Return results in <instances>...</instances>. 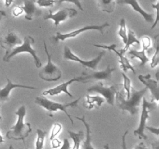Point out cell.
I'll return each instance as SVG.
<instances>
[{
	"label": "cell",
	"mask_w": 159,
	"mask_h": 149,
	"mask_svg": "<svg viewBox=\"0 0 159 149\" xmlns=\"http://www.w3.org/2000/svg\"><path fill=\"white\" fill-rule=\"evenodd\" d=\"M43 46H44V51L48 56V63L43 67L39 72V76L43 80L47 82H54L57 81L61 78L62 72L55 65H54L51 60V55L48 52V47H47L46 42L43 40Z\"/></svg>",
	"instance_id": "5b68a950"
},
{
	"label": "cell",
	"mask_w": 159,
	"mask_h": 149,
	"mask_svg": "<svg viewBox=\"0 0 159 149\" xmlns=\"http://www.w3.org/2000/svg\"><path fill=\"white\" fill-rule=\"evenodd\" d=\"M148 91V88L145 87L143 89L138 90L132 88L130 91V96L129 99H125V92L124 89H120V87H119L116 95V105L120 110L123 111H127L131 115H135L138 113L139 110L140 103L142 99L143 96H144Z\"/></svg>",
	"instance_id": "6da1fadb"
},
{
	"label": "cell",
	"mask_w": 159,
	"mask_h": 149,
	"mask_svg": "<svg viewBox=\"0 0 159 149\" xmlns=\"http://www.w3.org/2000/svg\"><path fill=\"white\" fill-rule=\"evenodd\" d=\"M158 5H159V3H158V2H157V3L155 5H152V6H153V7H155V9H156V18H155V23H154V25L153 26H152V29H153V28H155V26H156V25H157V23H158Z\"/></svg>",
	"instance_id": "836d02e7"
},
{
	"label": "cell",
	"mask_w": 159,
	"mask_h": 149,
	"mask_svg": "<svg viewBox=\"0 0 159 149\" xmlns=\"http://www.w3.org/2000/svg\"><path fill=\"white\" fill-rule=\"evenodd\" d=\"M68 2L74 3L75 5H76V6L79 7V9H80V10L83 11V8H82V4H81L80 0H55V2H57L58 5H61L62 2Z\"/></svg>",
	"instance_id": "f546056e"
},
{
	"label": "cell",
	"mask_w": 159,
	"mask_h": 149,
	"mask_svg": "<svg viewBox=\"0 0 159 149\" xmlns=\"http://www.w3.org/2000/svg\"><path fill=\"white\" fill-rule=\"evenodd\" d=\"M155 40V54H154L153 58H152V63H151V67L155 68L158 65L159 61V36L156 35L154 37Z\"/></svg>",
	"instance_id": "d4e9b609"
},
{
	"label": "cell",
	"mask_w": 159,
	"mask_h": 149,
	"mask_svg": "<svg viewBox=\"0 0 159 149\" xmlns=\"http://www.w3.org/2000/svg\"><path fill=\"white\" fill-rule=\"evenodd\" d=\"M104 102V99L100 96H92L89 95L86 96V101L84 102V107L91 110L94 107L101 106V104Z\"/></svg>",
	"instance_id": "ffe728a7"
},
{
	"label": "cell",
	"mask_w": 159,
	"mask_h": 149,
	"mask_svg": "<svg viewBox=\"0 0 159 149\" xmlns=\"http://www.w3.org/2000/svg\"><path fill=\"white\" fill-rule=\"evenodd\" d=\"M122 75L123 78H124V89L126 92L125 99H129L130 96V88H131L130 84H131V81L124 73H122Z\"/></svg>",
	"instance_id": "83f0119b"
},
{
	"label": "cell",
	"mask_w": 159,
	"mask_h": 149,
	"mask_svg": "<svg viewBox=\"0 0 159 149\" xmlns=\"http://www.w3.org/2000/svg\"><path fill=\"white\" fill-rule=\"evenodd\" d=\"M23 10L22 6H16V7L13 9V11H12V13H13L14 16H19L21 15V14L23 13Z\"/></svg>",
	"instance_id": "d6a6232c"
},
{
	"label": "cell",
	"mask_w": 159,
	"mask_h": 149,
	"mask_svg": "<svg viewBox=\"0 0 159 149\" xmlns=\"http://www.w3.org/2000/svg\"><path fill=\"white\" fill-rule=\"evenodd\" d=\"M76 119H78L79 120L82 121V123L85 125V128H86V139L84 141L83 144V147L85 149H94V147H93L91 144L92 142V138H91V127H90V125L86 122L85 120V116H83V117L80 118L79 116H75Z\"/></svg>",
	"instance_id": "7402d4cb"
},
{
	"label": "cell",
	"mask_w": 159,
	"mask_h": 149,
	"mask_svg": "<svg viewBox=\"0 0 159 149\" xmlns=\"http://www.w3.org/2000/svg\"><path fill=\"white\" fill-rule=\"evenodd\" d=\"M118 35L121 37L124 43H127V26H126V21L125 19L122 18L120 23V29L118 32Z\"/></svg>",
	"instance_id": "4316f807"
},
{
	"label": "cell",
	"mask_w": 159,
	"mask_h": 149,
	"mask_svg": "<svg viewBox=\"0 0 159 149\" xmlns=\"http://www.w3.org/2000/svg\"><path fill=\"white\" fill-rule=\"evenodd\" d=\"M35 43V40L31 36H26L24 37V40H23V43L20 45V47H13V49L12 50L10 53L6 56V57H3V61L5 62H9L10 61V59L12 57H14L16 54H20V53L26 52L29 53L31 56L34 58V62H35V65L37 68H40L42 66V63L40 59L37 57V53H36L35 50H34L32 48V44Z\"/></svg>",
	"instance_id": "277c9868"
},
{
	"label": "cell",
	"mask_w": 159,
	"mask_h": 149,
	"mask_svg": "<svg viewBox=\"0 0 159 149\" xmlns=\"http://www.w3.org/2000/svg\"><path fill=\"white\" fill-rule=\"evenodd\" d=\"M108 26H110V23H107V22H106L105 23L102 25H87V26H85L84 27H82L81 29H76V30L71 31V32L67 33V34H61V33L57 32L56 34L55 37H54V39L56 41H59V40L64 41L66 39L75 37L79 36V34H82V33L89 30H97L99 31L101 34H103L104 29H105V28L108 27Z\"/></svg>",
	"instance_id": "52a82bcc"
},
{
	"label": "cell",
	"mask_w": 159,
	"mask_h": 149,
	"mask_svg": "<svg viewBox=\"0 0 159 149\" xmlns=\"http://www.w3.org/2000/svg\"><path fill=\"white\" fill-rule=\"evenodd\" d=\"M75 82H82V78L81 76L79 77H75L73 79H71V80L68 81V82H65L64 83L61 84V85H57V86L54 87V88H50V89L45 90V91L43 92V96H47V95H51V96H57V95H59L61 93H65V94L68 95L70 97H73L72 95L68 92V87L71 85V83Z\"/></svg>",
	"instance_id": "4fadbf2b"
},
{
	"label": "cell",
	"mask_w": 159,
	"mask_h": 149,
	"mask_svg": "<svg viewBox=\"0 0 159 149\" xmlns=\"http://www.w3.org/2000/svg\"><path fill=\"white\" fill-rule=\"evenodd\" d=\"M70 147L69 146V142H68V140L67 138H65L64 139V143H63V145L61 146V148L62 149H68Z\"/></svg>",
	"instance_id": "8d00e7d4"
},
{
	"label": "cell",
	"mask_w": 159,
	"mask_h": 149,
	"mask_svg": "<svg viewBox=\"0 0 159 149\" xmlns=\"http://www.w3.org/2000/svg\"><path fill=\"white\" fill-rule=\"evenodd\" d=\"M81 99V97H79L78 99H75V101L71 102H68V103H58V102H53V101L50 100V99H47L44 96H37L35 99V103L38 104L40 106L43 107L45 110H48V112H56L57 110H61L62 112L67 115L68 118H69L70 121L73 125V120L71 115L68 113L67 111V108L68 107H77L78 103H79V100Z\"/></svg>",
	"instance_id": "3957f363"
},
{
	"label": "cell",
	"mask_w": 159,
	"mask_h": 149,
	"mask_svg": "<svg viewBox=\"0 0 159 149\" xmlns=\"http://www.w3.org/2000/svg\"><path fill=\"white\" fill-rule=\"evenodd\" d=\"M116 71L115 68H111L110 65H107V68L104 71H96L91 69H86L82 72L81 75L82 83H86L89 82L91 79H96V80H105L111 81L112 73Z\"/></svg>",
	"instance_id": "30bf717a"
},
{
	"label": "cell",
	"mask_w": 159,
	"mask_h": 149,
	"mask_svg": "<svg viewBox=\"0 0 159 149\" xmlns=\"http://www.w3.org/2000/svg\"><path fill=\"white\" fill-rule=\"evenodd\" d=\"M127 54H128V55L130 56V58L131 59H139L141 61V65H140L141 67L144 66V65L147 64L148 62H149V61H150L149 57L146 55V50L144 48H143L141 51H138L135 49H130Z\"/></svg>",
	"instance_id": "d6986e66"
},
{
	"label": "cell",
	"mask_w": 159,
	"mask_h": 149,
	"mask_svg": "<svg viewBox=\"0 0 159 149\" xmlns=\"http://www.w3.org/2000/svg\"><path fill=\"white\" fill-rule=\"evenodd\" d=\"M35 2V0H23L22 8L25 12V18L27 20H32L34 16H39L42 14V11L37 9Z\"/></svg>",
	"instance_id": "ac0fdd59"
},
{
	"label": "cell",
	"mask_w": 159,
	"mask_h": 149,
	"mask_svg": "<svg viewBox=\"0 0 159 149\" xmlns=\"http://www.w3.org/2000/svg\"><path fill=\"white\" fill-rule=\"evenodd\" d=\"M138 79H140L141 82L148 88V89H150L152 93V99L158 101L159 99V91H158V81L152 80V75L150 74H147L146 75L138 76Z\"/></svg>",
	"instance_id": "5bb4252c"
},
{
	"label": "cell",
	"mask_w": 159,
	"mask_h": 149,
	"mask_svg": "<svg viewBox=\"0 0 159 149\" xmlns=\"http://www.w3.org/2000/svg\"><path fill=\"white\" fill-rule=\"evenodd\" d=\"M22 43H23V41L18 37V35L15 34L13 31L9 29L6 35L0 38V45L2 47L6 50V54L3 57H6L12 51L14 47L16 45H21Z\"/></svg>",
	"instance_id": "7c38bea8"
},
{
	"label": "cell",
	"mask_w": 159,
	"mask_h": 149,
	"mask_svg": "<svg viewBox=\"0 0 159 149\" xmlns=\"http://www.w3.org/2000/svg\"><path fill=\"white\" fill-rule=\"evenodd\" d=\"M68 133H69L70 137L71 139L74 141V146H73V149H79L80 147V144L82 140L84 138V132L82 130H80L79 133H75L71 130H68Z\"/></svg>",
	"instance_id": "cb8c5ba5"
},
{
	"label": "cell",
	"mask_w": 159,
	"mask_h": 149,
	"mask_svg": "<svg viewBox=\"0 0 159 149\" xmlns=\"http://www.w3.org/2000/svg\"><path fill=\"white\" fill-rule=\"evenodd\" d=\"M141 42H142L143 48L147 51L149 49V47L151 46V39L148 37H144L141 39Z\"/></svg>",
	"instance_id": "1f68e13d"
},
{
	"label": "cell",
	"mask_w": 159,
	"mask_h": 149,
	"mask_svg": "<svg viewBox=\"0 0 159 149\" xmlns=\"http://www.w3.org/2000/svg\"><path fill=\"white\" fill-rule=\"evenodd\" d=\"M145 129L148 130L149 131H151V132H152V133H155V134H156V136H158V135H159V129L158 128V127L155 128V127H148V126H145Z\"/></svg>",
	"instance_id": "d590c367"
},
{
	"label": "cell",
	"mask_w": 159,
	"mask_h": 149,
	"mask_svg": "<svg viewBox=\"0 0 159 149\" xmlns=\"http://www.w3.org/2000/svg\"><path fill=\"white\" fill-rule=\"evenodd\" d=\"M3 142H4V139H3L1 133H0V144H1V143H3Z\"/></svg>",
	"instance_id": "b9f144b4"
},
{
	"label": "cell",
	"mask_w": 159,
	"mask_h": 149,
	"mask_svg": "<svg viewBox=\"0 0 159 149\" xmlns=\"http://www.w3.org/2000/svg\"><path fill=\"white\" fill-rule=\"evenodd\" d=\"M37 3L40 6L47 7V6H54L55 0H37Z\"/></svg>",
	"instance_id": "4dcf8cb0"
},
{
	"label": "cell",
	"mask_w": 159,
	"mask_h": 149,
	"mask_svg": "<svg viewBox=\"0 0 159 149\" xmlns=\"http://www.w3.org/2000/svg\"><path fill=\"white\" fill-rule=\"evenodd\" d=\"M51 144H52V147H54V148H57V147H60L61 144V142L60 141H59L58 139H56L55 138H53L52 140H51Z\"/></svg>",
	"instance_id": "e575fe53"
},
{
	"label": "cell",
	"mask_w": 159,
	"mask_h": 149,
	"mask_svg": "<svg viewBox=\"0 0 159 149\" xmlns=\"http://www.w3.org/2000/svg\"><path fill=\"white\" fill-rule=\"evenodd\" d=\"M93 45H94L95 47H101V48H103V49H107V50H110V51H114V52L119 56L120 57L119 61L121 65V68H122V69L124 70V72H127V71H128V70L130 69L131 70L134 74L136 73L134 68H133V66H132V65L130 64V62H129L128 58L126 57L125 56H124V54H122L121 52H119V51H116V43H113V44L110 45V46H107V45H99V44H93Z\"/></svg>",
	"instance_id": "9a60e30c"
},
{
	"label": "cell",
	"mask_w": 159,
	"mask_h": 149,
	"mask_svg": "<svg viewBox=\"0 0 159 149\" xmlns=\"http://www.w3.org/2000/svg\"><path fill=\"white\" fill-rule=\"evenodd\" d=\"M37 139L36 141V148L37 149H41L43 147V143H44V139L46 135L48 134V131L47 130H42L40 129H37Z\"/></svg>",
	"instance_id": "484cf974"
},
{
	"label": "cell",
	"mask_w": 159,
	"mask_h": 149,
	"mask_svg": "<svg viewBox=\"0 0 159 149\" xmlns=\"http://www.w3.org/2000/svg\"><path fill=\"white\" fill-rule=\"evenodd\" d=\"M134 43H137V44L139 45L140 43H141V42L139 41V40H138V38H137L134 33L131 29H129L128 35H127V43H125V47H124L123 49L120 50V52L124 54L127 51H128L130 45L134 44Z\"/></svg>",
	"instance_id": "603a6c76"
},
{
	"label": "cell",
	"mask_w": 159,
	"mask_h": 149,
	"mask_svg": "<svg viewBox=\"0 0 159 149\" xmlns=\"http://www.w3.org/2000/svg\"><path fill=\"white\" fill-rule=\"evenodd\" d=\"M0 107H1V104H0ZM2 120V116H0V120Z\"/></svg>",
	"instance_id": "ee69618b"
},
{
	"label": "cell",
	"mask_w": 159,
	"mask_h": 149,
	"mask_svg": "<svg viewBox=\"0 0 159 149\" xmlns=\"http://www.w3.org/2000/svg\"><path fill=\"white\" fill-rule=\"evenodd\" d=\"M7 84L3 88H0V102H7L9 100V95L11 91L13 88H29V89H36V87L28 86V85H20V84H13L12 81L9 79H6Z\"/></svg>",
	"instance_id": "2e32d148"
},
{
	"label": "cell",
	"mask_w": 159,
	"mask_h": 149,
	"mask_svg": "<svg viewBox=\"0 0 159 149\" xmlns=\"http://www.w3.org/2000/svg\"><path fill=\"white\" fill-rule=\"evenodd\" d=\"M14 0H5V6H6V7H9V6H10L11 5H12V3L13 2Z\"/></svg>",
	"instance_id": "f35d334b"
},
{
	"label": "cell",
	"mask_w": 159,
	"mask_h": 149,
	"mask_svg": "<svg viewBox=\"0 0 159 149\" xmlns=\"http://www.w3.org/2000/svg\"><path fill=\"white\" fill-rule=\"evenodd\" d=\"M97 4L102 11L112 13L115 10L116 0H97Z\"/></svg>",
	"instance_id": "44dd1931"
},
{
	"label": "cell",
	"mask_w": 159,
	"mask_h": 149,
	"mask_svg": "<svg viewBox=\"0 0 159 149\" xmlns=\"http://www.w3.org/2000/svg\"><path fill=\"white\" fill-rule=\"evenodd\" d=\"M106 51H103L102 52L99 53L98 54V56L96 57H95L94 59L91 61H84L82 59H81L80 57H79L78 56H76L72 51L70 50V48L68 47L65 46V50H64V58L65 60H70V61H74L79 62V63L82 64L83 66L87 67L89 68H91V69L96 70L97 68L98 65L100 62V61L102 60V57L105 55Z\"/></svg>",
	"instance_id": "ba28073f"
},
{
	"label": "cell",
	"mask_w": 159,
	"mask_h": 149,
	"mask_svg": "<svg viewBox=\"0 0 159 149\" xmlns=\"http://www.w3.org/2000/svg\"><path fill=\"white\" fill-rule=\"evenodd\" d=\"M61 129H62V126L61 124L57 123V124H54V127H53L52 128V131H51V137H50V139L52 140L53 138H55V137L60 133Z\"/></svg>",
	"instance_id": "f1b7e54d"
},
{
	"label": "cell",
	"mask_w": 159,
	"mask_h": 149,
	"mask_svg": "<svg viewBox=\"0 0 159 149\" xmlns=\"http://www.w3.org/2000/svg\"><path fill=\"white\" fill-rule=\"evenodd\" d=\"M116 2L119 5H130L133 8V9L136 12H139L143 17H144V20L148 23H152L154 21V16L155 14L154 13H148L146 11H144L142 8L138 4L137 0H116Z\"/></svg>",
	"instance_id": "e0dca14e"
},
{
	"label": "cell",
	"mask_w": 159,
	"mask_h": 149,
	"mask_svg": "<svg viewBox=\"0 0 159 149\" xmlns=\"http://www.w3.org/2000/svg\"><path fill=\"white\" fill-rule=\"evenodd\" d=\"M77 14V10H75V9H71V8H64L56 13H53L52 11L50 9L48 13H47L43 16V19L44 20H49V19L53 20L54 21V26L57 27L61 22L65 21L68 18L74 17Z\"/></svg>",
	"instance_id": "8fae6325"
},
{
	"label": "cell",
	"mask_w": 159,
	"mask_h": 149,
	"mask_svg": "<svg viewBox=\"0 0 159 149\" xmlns=\"http://www.w3.org/2000/svg\"><path fill=\"white\" fill-rule=\"evenodd\" d=\"M16 114L18 116V120L16 125L12 126L9 131L6 133V137L9 139L16 140V141H23L25 144V138H26L31 133L30 124L24 123V116L26 115V107L24 106H21L16 112Z\"/></svg>",
	"instance_id": "7a4b0ae2"
},
{
	"label": "cell",
	"mask_w": 159,
	"mask_h": 149,
	"mask_svg": "<svg viewBox=\"0 0 159 149\" xmlns=\"http://www.w3.org/2000/svg\"><path fill=\"white\" fill-rule=\"evenodd\" d=\"M6 16V13H5L4 11L2 10H0V21H1L2 20L3 17Z\"/></svg>",
	"instance_id": "ab89813d"
},
{
	"label": "cell",
	"mask_w": 159,
	"mask_h": 149,
	"mask_svg": "<svg viewBox=\"0 0 159 149\" xmlns=\"http://www.w3.org/2000/svg\"><path fill=\"white\" fill-rule=\"evenodd\" d=\"M157 103L152 101V102H148L146 98H143V104H142V112H141V121H140L139 127H138L136 130H134V135L138 136L140 139L147 140V135L144 133V130H145L146 122L149 118V113L151 110H155L157 108Z\"/></svg>",
	"instance_id": "8992f818"
},
{
	"label": "cell",
	"mask_w": 159,
	"mask_h": 149,
	"mask_svg": "<svg viewBox=\"0 0 159 149\" xmlns=\"http://www.w3.org/2000/svg\"><path fill=\"white\" fill-rule=\"evenodd\" d=\"M127 133H128V130L124 133V134L123 135L122 137V147L124 149L127 148V146H126V143H125V138H126V135H127Z\"/></svg>",
	"instance_id": "74e56055"
},
{
	"label": "cell",
	"mask_w": 159,
	"mask_h": 149,
	"mask_svg": "<svg viewBox=\"0 0 159 149\" xmlns=\"http://www.w3.org/2000/svg\"><path fill=\"white\" fill-rule=\"evenodd\" d=\"M120 85H113L110 87H105L102 82H98L95 85L88 88L89 93H100L107 99V102L110 105H114L115 102V95L119 88Z\"/></svg>",
	"instance_id": "9c48e42d"
},
{
	"label": "cell",
	"mask_w": 159,
	"mask_h": 149,
	"mask_svg": "<svg viewBox=\"0 0 159 149\" xmlns=\"http://www.w3.org/2000/svg\"><path fill=\"white\" fill-rule=\"evenodd\" d=\"M104 147H105V148H109V145L108 144H107V145H106Z\"/></svg>",
	"instance_id": "7bdbcfd3"
},
{
	"label": "cell",
	"mask_w": 159,
	"mask_h": 149,
	"mask_svg": "<svg viewBox=\"0 0 159 149\" xmlns=\"http://www.w3.org/2000/svg\"><path fill=\"white\" fill-rule=\"evenodd\" d=\"M136 148H146V147H145V146H144V143H141V144H140L139 145L137 146Z\"/></svg>",
	"instance_id": "60d3db41"
}]
</instances>
